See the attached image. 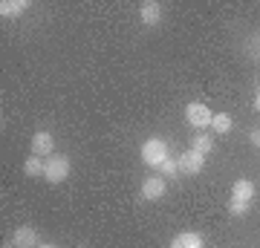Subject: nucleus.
Instances as JSON below:
<instances>
[{"label":"nucleus","instance_id":"obj_13","mask_svg":"<svg viewBox=\"0 0 260 248\" xmlns=\"http://www.w3.org/2000/svg\"><path fill=\"white\" fill-rule=\"evenodd\" d=\"M44 167H47V159L29 156V159H26V165H23V173L32 176V179H38V176H44Z\"/></svg>","mask_w":260,"mask_h":248},{"label":"nucleus","instance_id":"obj_6","mask_svg":"<svg viewBox=\"0 0 260 248\" xmlns=\"http://www.w3.org/2000/svg\"><path fill=\"white\" fill-rule=\"evenodd\" d=\"M177 165H179V173L197 176L200 170H203V165H205V156H200V153H194V150H185V153L177 159Z\"/></svg>","mask_w":260,"mask_h":248},{"label":"nucleus","instance_id":"obj_1","mask_svg":"<svg viewBox=\"0 0 260 248\" xmlns=\"http://www.w3.org/2000/svg\"><path fill=\"white\" fill-rule=\"evenodd\" d=\"M168 141L165 138H148L145 145H142V162L148 167H162L168 162Z\"/></svg>","mask_w":260,"mask_h":248},{"label":"nucleus","instance_id":"obj_15","mask_svg":"<svg viewBox=\"0 0 260 248\" xmlns=\"http://www.w3.org/2000/svg\"><path fill=\"white\" fill-rule=\"evenodd\" d=\"M159 170H162V176H165V179H174V176L179 173V165H177V159H168L165 165L159 167Z\"/></svg>","mask_w":260,"mask_h":248},{"label":"nucleus","instance_id":"obj_10","mask_svg":"<svg viewBox=\"0 0 260 248\" xmlns=\"http://www.w3.org/2000/svg\"><path fill=\"white\" fill-rule=\"evenodd\" d=\"M168 248H203V237L197 231H182V234H177V237L171 239Z\"/></svg>","mask_w":260,"mask_h":248},{"label":"nucleus","instance_id":"obj_5","mask_svg":"<svg viewBox=\"0 0 260 248\" xmlns=\"http://www.w3.org/2000/svg\"><path fill=\"white\" fill-rule=\"evenodd\" d=\"M162 196H165V176L150 173L148 179L142 182V199H145V202H156Z\"/></svg>","mask_w":260,"mask_h":248},{"label":"nucleus","instance_id":"obj_11","mask_svg":"<svg viewBox=\"0 0 260 248\" xmlns=\"http://www.w3.org/2000/svg\"><path fill=\"white\" fill-rule=\"evenodd\" d=\"M232 127H234V121H232V116H229V113H217V116L211 119V130L217 133V136L232 133Z\"/></svg>","mask_w":260,"mask_h":248},{"label":"nucleus","instance_id":"obj_4","mask_svg":"<svg viewBox=\"0 0 260 248\" xmlns=\"http://www.w3.org/2000/svg\"><path fill=\"white\" fill-rule=\"evenodd\" d=\"M32 156H41V159L55 156V136L49 130H38L32 136Z\"/></svg>","mask_w":260,"mask_h":248},{"label":"nucleus","instance_id":"obj_18","mask_svg":"<svg viewBox=\"0 0 260 248\" xmlns=\"http://www.w3.org/2000/svg\"><path fill=\"white\" fill-rule=\"evenodd\" d=\"M254 110L260 113V92H257V98H254Z\"/></svg>","mask_w":260,"mask_h":248},{"label":"nucleus","instance_id":"obj_3","mask_svg":"<svg viewBox=\"0 0 260 248\" xmlns=\"http://www.w3.org/2000/svg\"><path fill=\"white\" fill-rule=\"evenodd\" d=\"M185 119H188V124H191V127H197V130H205V127H211V119H214V113L208 110L205 104L194 101V104H188V107H185Z\"/></svg>","mask_w":260,"mask_h":248},{"label":"nucleus","instance_id":"obj_19","mask_svg":"<svg viewBox=\"0 0 260 248\" xmlns=\"http://www.w3.org/2000/svg\"><path fill=\"white\" fill-rule=\"evenodd\" d=\"M38 248H58V245H52V242H47V245H38Z\"/></svg>","mask_w":260,"mask_h":248},{"label":"nucleus","instance_id":"obj_9","mask_svg":"<svg viewBox=\"0 0 260 248\" xmlns=\"http://www.w3.org/2000/svg\"><path fill=\"white\" fill-rule=\"evenodd\" d=\"M254 193H257V188H254V182H251V179H237V182L232 185V199L251 202V199H254Z\"/></svg>","mask_w":260,"mask_h":248},{"label":"nucleus","instance_id":"obj_12","mask_svg":"<svg viewBox=\"0 0 260 248\" xmlns=\"http://www.w3.org/2000/svg\"><path fill=\"white\" fill-rule=\"evenodd\" d=\"M191 150H194V153H200V156H208V153L214 150L211 136H205V133H197L194 141H191Z\"/></svg>","mask_w":260,"mask_h":248},{"label":"nucleus","instance_id":"obj_7","mask_svg":"<svg viewBox=\"0 0 260 248\" xmlns=\"http://www.w3.org/2000/svg\"><path fill=\"white\" fill-rule=\"evenodd\" d=\"M12 245L15 248H38L41 242H38V234L32 225H18L15 228V237H12Z\"/></svg>","mask_w":260,"mask_h":248},{"label":"nucleus","instance_id":"obj_14","mask_svg":"<svg viewBox=\"0 0 260 248\" xmlns=\"http://www.w3.org/2000/svg\"><path fill=\"white\" fill-rule=\"evenodd\" d=\"M26 6H29L26 0H3V3H0V12H3V18H15V15H20Z\"/></svg>","mask_w":260,"mask_h":248},{"label":"nucleus","instance_id":"obj_17","mask_svg":"<svg viewBox=\"0 0 260 248\" xmlns=\"http://www.w3.org/2000/svg\"><path fill=\"white\" fill-rule=\"evenodd\" d=\"M249 141H251L254 147H260V127H254V130L249 133Z\"/></svg>","mask_w":260,"mask_h":248},{"label":"nucleus","instance_id":"obj_2","mask_svg":"<svg viewBox=\"0 0 260 248\" xmlns=\"http://www.w3.org/2000/svg\"><path fill=\"white\" fill-rule=\"evenodd\" d=\"M70 176V159L61 156V153H55V156L47 159V167H44V179L52 185H61Z\"/></svg>","mask_w":260,"mask_h":248},{"label":"nucleus","instance_id":"obj_16","mask_svg":"<svg viewBox=\"0 0 260 248\" xmlns=\"http://www.w3.org/2000/svg\"><path fill=\"white\" fill-rule=\"evenodd\" d=\"M249 208H251V202H240V199H232V202H229V211H232L234 217H243Z\"/></svg>","mask_w":260,"mask_h":248},{"label":"nucleus","instance_id":"obj_8","mask_svg":"<svg viewBox=\"0 0 260 248\" xmlns=\"http://www.w3.org/2000/svg\"><path fill=\"white\" fill-rule=\"evenodd\" d=\"M139 18H142L145 26H159V20H162V3H156V0L142 3L139 6Z\"/></svg>","mask_w":260,"mask_h":248}]
</instances>
